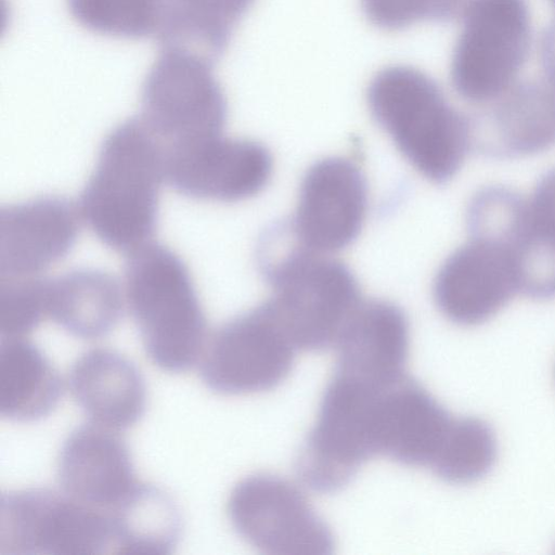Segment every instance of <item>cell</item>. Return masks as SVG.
<instances>
[{
  "label": "cell",
  "instance_id": "obj_28",
  "mask_svg": "<svg viewBox=\"0 0 555 555\" xmlns=\"http://www.w3.org/2000/svg\"><path fill=\"white\" fill-rule=\"evenodd\" d=\"M540 60L543 75L555 81V22L542 33L540 39Z\"/></svg>",
  "mask_w": 555,
  "mask_h": 555
},
{
  "label": "cell",
  "instance_id": "obj_13",
  "mask_svg": "<svg viewBox=\"0 0 555 555\" xmlns=\"http://www.w3.org/2000/svg\"><path fill=\"white\" fill-rule=\"evenodd\" d=\"M467 229L470 236L493 238L508 248L521 294L534 299L555 297V231L530 201L504 186L485 188L468 205Z\"/></svg>",
  "mask_w": 555,
  "mask_h": 555
},
{
  "label": "cell",
  "instance_id": "obj_27",
  "mask_svg": "<svg viewBox=\"0 0 555 555\" xmlns=\"http://www.w3.org/2000/svg\"><path fill=\"white\" fill-rule=\"evenodd\" d=\"M530 203L539 217L555 231V168L540 178Z\"/></svg>",
  "mask_w": 555,
  "mask_h": 555
},
{
  "label": "cell",
  "instance_id": "obj_17",
  "mask_svg": "<svg viewBox=\"0 0 555 555\" xmlns=\"http://www.w3.org/2000/svg\"><path fill=\"white\" fill-rule=\"evenodd\" d=\"M335 371L385 384L406 374L410 328L405 313L382 299L360 300L337 340Z\"/></svg>",
  "mask_w": 555,
  "mask_h": 555
},
{
  "label": "cell",
  "instance_id": "obj_24",
  "mask_svg": "<svg viewBox=\"0 0 555 555\" xmlns=\"http://www.w3.org/2000/svg\"><path fill=\"white\" fill-rule=\"evenodd\" d=\"M82 27L104 36L140 39L157 30L160 0H67Z\"/></svg>",
  "mask_w": 555,
  "mask_h": 555
},
{
  "label": "cell",
  "instance_id": "obj_10",
  "mask_svg": "<svg viewBox=\"0 0 555 555\" xmlns=\"http://www.w3.org/2000/svg\"><path fill=\"white\" fill-rule=\"evenodd\" d=\"M297 350L266 300L211 335L201 357L199 375L219 395L267 391L289 375Z\"/></svg>",
  "mask_w": 555,
  "mask_h": 555
},
{
  "label": "cell",
  "instance_id": "obj_26",
  "mask_svg": "<svg viewBox=\"0 0 555 555\" xmlns=\"http://www.w3.org/2000/svg\"><path fill=\"white\" fill-rule=\"evenodd\" d=\"M469 0H361L366 18L384 30H401L418 22H448Z\"/></svg>",
  "mask_w": 555,
  "mask_h": 555
},
{
  "label": "cell",
  "instance_id": "obj_19",
  "mask_svg": "<svg viewBox=\"0 0 555 555\" xmlns=\"http://www.w3.org/2000/svg\"><path fill=\"white\" fill-rule=\"evenodd\" d=\"M491 104L477 139L483 152L515 157L555 146L553 80L543 76L516 81Z\"/></svg>",
  "mask_w": 555,
  "mask_h": 555
},
{
  "label": "cell",
  "instance_id": "obj_1",
  "mask_svg": "<svg viewBox=\"0 0 555 555\" xmlns=\"http://www.w3.org/2000/svg\"><path fill=\"white\" fill-rule=\"evenodd\" d=\"M165 160L164 144L141 116L119 124L104 139L78 208L107 247L129 255L150 243L157 228Z\"/></svg>",
  "mask_w": 555,
  "mask_h": 555
},
{
  "label": "cell",
  "instance_id": "obj_5",
  "mask_svg": "<svg viewBox=\"0 0 555 555\" xmlns=\"http://www.w3.org/2000/svg\"><path fill=\"white\" fill-rule=\"evenodd\" d=\"M451 59V81L464 100L491 104L516 81L530 50L526 0H469Z\"/></svg>",
  "mask_w": 555,
  "mask_h": 555
},
{
  "label": "cell",
  "instance_id": "obj_15",
  "mask_svg": "<svg viewBox=\"0 0 555 555\" xmlns=\"http://www.w3.org/2000/svg\"><path fill=\"white\" fill-rule=\"evenodd\" d=\"M78 206L62 196H39L0 209L1 278L38 276L77 241Z\"/></svg>",
  "mask_w": 555,
  "mask_h": 555
},
{
  "label": "cell",
  "instance_id": "obj_11",
  "mask_svg": "<svg viewBox=\"0 0 555 555\" xmlns=\"http://www.w3.org/2000/svg\"><path fill=\"white\" fill-rule=\"evenodd\" d=\"M166 180L196 199L237 202L261 192L272 173V156L259 142L221 135L165 149Z\"/></svg>",
  "mask_w": 555,
  "mask_h": 555
},
{
  "label": "cell",
  "instance_id": "obj_12",
  "mask_svg": "<svg viewBox=\"0 0 555 555\" xmlns=\"http://www.w3.org/2000/svg\"><path fill=\"white\" fill-rule=\"evenodd\" d=\"M367 208V183L359 167L343 157H326L306 171L291 228L307 249L328 255L359 236Z\"/></svg>",
  "mask_w": 555,
  "mask_h": 555
},
{
  "label": "cell",
  "instance_id": "obj_7",
  "mask_svg": "<svg viewBox=\"0 0 555 555\" xmlns=\"http://www.w3.org/2000/svg\"><path fill=\"white\" fill-rule=\"evenodd\" d=\"M114 546L108 513L48 488L0 500V555L102 554Z\"/></svg>",
  "mask_w": 555,
  "mask_h": 555
},
{
  "label": "cell",
  "instance_id": "obj_8",
  "mask_svg": "<svg viewBox=\"0 0 555 555\" xmlns=\"http://www.w3.org/2000/svg\"><path fill=\"white\" fill-rule=\"evenodd\" d=\"M236 533L270 555H325L335 546L325 520L294 482L267 473L238 481L228 500Z\"/></svg>",
  "mask_w": 555,
  "mask_h": 555
},
{
  "label": "cell",
  "instance_id": "obj_4",
  "mask_svg": "<svg viewBox=\"0 0 555 555\" xmlns=\"http://www.w3.org/2000/svg\"><path fill=\"white\" fill-rule=\"evenodd\" d=\"M125 292L149 359L171 373L192 369L208 340L207 322L183 260L167 246L145 244L128 255Z\"/></svg>",
  "mask_w": 555,
  "mask_h": 555
},
{
  "label": "cell",
  "instance_id": "obj_3",
  "mask_svg": "<svg viewBox=\"0 0 555 555\" xmlns=\"http://www.w3.org/2000/svg\"><path fill=\"white\" fill-rule=\"evenodd\" d=\"M257 260L273 291L267 302L296 348L315 352L334 347L361 300L350 269L307 249L291 235L266 243Z\"/></svg>",
  "mask_w": 555,
  "mask_h": 555
},
{
  "label": "cell",
  "instance_id": "obj_6",
  "mask_svg": "<svg viewBox=\"0 0 555 555\" xmlns=\"http://www.w3.org/2000/svg\"><path fill=\"white\" fill-rule=\"evenodd\" d=\"M374 455L427 467L441 477L465 436L470 417L450 414L408 374L380 387L370 411Z\"/></svg>",
  "mask_w": 555,
  "mask_h": 555
},
{
  "label": "cell",
  "instance_id": "obj_16",
  "mask_svg": "<svg viewBox=\"0 0 555 555\" xmlns=\"http://www.w3.org/2000/svg\"><path fill=\"white\" fill-rule=\"evenodd\" d=\"M56 476L63 492L106 512L137 482L125 440L94 423L75 428L64 440Z\"/></svg>",
  "mask_w": 555,
  "mask_h": 555
},
{
  "label": "cell",
  "instance_id": "obj_9",
  "mask_svg": "<svg viewBox=\"0 0 555 555\" xmlns=\"http://www.w3.org/2000/svg\"><path fill=\"white\" fill-rule=\"evenodd\" d=\"M141 108V118L165 149L221 135L228 116L212 65L164 50L144 79Z\"/></svg>",
  "mask_w": 555,
  "mask_h": 555
},
{
  "label": "cell",
  "instance_id": "obj_18",
  "mask_svg": "<svg viewBox=\"0 0 555 555\" xmlns=\"http://www.w3.org/2000/svg\"><path fill=\"white\" fill-rule=\"evenodd\" d=\"M68 387L85 415L96 425L126 429L144 414V378L130 360L114 350L85 351L69 370Z\"/></svg>",
  "mask_w": 555,
  "mask_h": 555
},
{
  "label": "cell",
  "instance_id": "obj_20",
  "mask_svg": "<svg viewBox=\"0 0 555 555\" xmlns=\"http://www.w3.org/2000/svg\"><path fill=\"white\" fill-rule=\"evenodd\" d=\"M46 312L63 330L83 339L108 334L124 312L118 281L102 270L76 269L46 283Z\"/></svg>",
  "mask_w": 555,
  "mask_h": 555
},
{
  "label": "cell",
  "instance_id": "obj_14",
  "mask_svg": "<svg viewBox=\"0 0 555 555\" xmlns=\"http://www.w3.org/2000/svg\"><path fill=\"white\" fill-rule=\"evenodd\" d=\"M433 291L446 318L460 325H478L520 293L517 266L499 241L470 236L443 261Z\"/></svg>",
  "mask_w": 555,
  "mask_h": 555
},
{
  "label": "cell",
  "instance_id": "obj_29",
  "mask_svg": "<svg viewBox=\"0 0 555 555\" xmlns=\"http://www.w3.org/2000/svg\"><path fill=\"white\" fill-rule=\"evenodd\" d=\"M555 9V0H550ZM555 22V21H554Z\"/></svg>",
  "mask_w": 555,
  "mask_h": 555
},
{
  "label": "cell",
  "instance_id": "obj_25",
  "mask_svg": "<svg viewBox=\"0 0 555 555\" xmlns=\"http://www.w3.org/2000/svg\"><path fill=\"white\" fill-rule=\"evenodd\" d=\"M46 283L38 276L1 278V338L23 337L47 318Z\"/></svg>",
  "mask_w": 555,
  "mask_h": 555
},
{
  "label": "cell",
  "instance_id": "obj_22",
  "mask_svg": "<svg viewBox=\"0 0 555 555\" xmlns=\"http://www.w3.org/2000/svg\"><path fill=\"white\" fill-rule=\"evenodd\" d=\"M63 392L62 379L44 353L23 337L0 345V414L14 422L48 416Z\"/></svg>",
  "mask_w": 555,
  "mask_h": 555
},
{
  "label": "cell",
  "instance_id": "obj_23",
  "mask_svg": "<svg viewBox=\"0 0 555 555\" xmlns=\"http://www.w3.org/2000/svg\"><path fill=\"white\" fill-rule=\"evenodd\" d=\"M107 513L117 553L170 554L180 540V509L154 485L135 482Z\"/></svg>",
  "mask_w": 555,
  "mask_h": 555
},
{
  "label": "cell",
  "instance_id": "obj_21",
  "mask_svg": "<svg viewBox=\"0 0 555 555\" xmlns=\"http://www.w3.org/2000/svg\"><path fill=\"white\" fill-rule=\"evenodd\" d=\"M255 0H160L157 37L162 50L214 65Z\"/></svg>",
  "mask_w": 555,
  "mask_h": 555
},
{
  "label": "cell",
  "instance_id": "obj_2",
  "mask_svg": "<svg viewBox=\"0 0 555 555\" xmlns=\"http://www.w3.org/2000/svg\"><path fill=\"white\" fill-rule=\"evenodd\" d=\"M366 99L375 121L426 179H452L474 144V126L424 72L391 65L372 78Z\"/></svg>",
  "mask_w": 555,
  "mask_h": 555
}]
</instances>
